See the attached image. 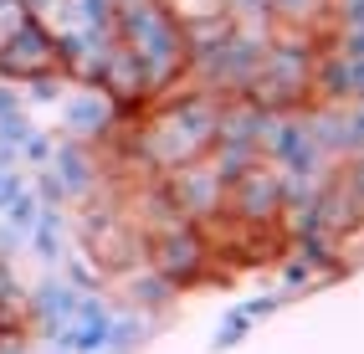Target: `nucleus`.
<instances>
[{
  "mask_svg": "<svg viewBox=\"0 0 364 354\" xmlns=\"http://www.w3.org/2000/svg\"><path fill=\"white\" fill-rule=\"evenodd\" d=\"M6 195H16V180H6V175H0V200H6Z\"/></svg>",
  "mask_w": 364,
  "mask_h": 354,
  "instance_id": "f03ea898",
  "label": "nucleus"
},
{
  "mask_svg": "<svg viewBox=\"0 0 364 354\" xmlns=\"http://www.w3.org/2000/svg\"><path fill=\"white\" fill-rule=\"evenodd\" d=\"M57 41L46 36L36 21L31 26H21L6 46H0V77H21V82H31V77H46L57 67Z\"/></svg>",
  "mask_w": 364,
  "mask_h": 354,
  "instance_id": "f257e3e1",
  "label": "nucleus"
}]
</instances>
